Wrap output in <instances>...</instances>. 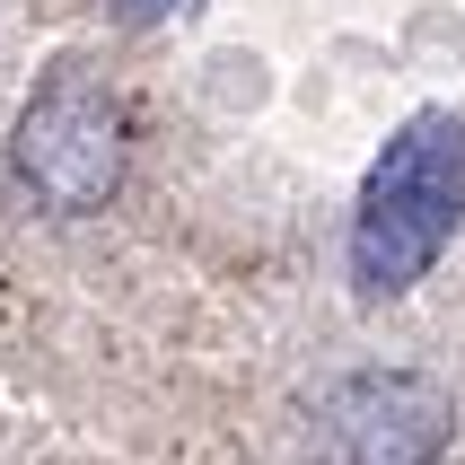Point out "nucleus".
<instances>
[{"label":"nucleus","instance_id":"obj_1","mask_svg":"<svg viewBox=\"0 0 465 465\" xmlns=\"http://www.w3.org/2000/svg\"><path fill=\"white\" fill-rule=\"evenodd\" d=\"M465 220V114L430 105L395 132L351 211V282L361 299H404V290L448 255Z\"/></svg>","mask_w":465,"mask_h":465},{"label":"nucleus","instance_id":"obj_4","mask_svg":"<svg viewBox=\"0 0 465 465\" xmlns=\"http://www.w3.org/2000/svg\"><path fill=\"white\" fill-rule=\"evenodd\" d=\"M167 9H184V0H114V18H124V26H150V18H167Z\"/></svg>","mask_w":465,"mask_h":465},{"label":"nucleus","instance_id":"obj_2","mask_svg":"<svg viewBox=\"0 0 465 465\" xmlns=\"http://www.w3.org/2000/svg\"><path fill=\"white\" fill-rule=\"evenodd\" d=\"M18 184L45 211H97L114 184H124V105L105 97L97 79L62 71L45 97L18 114Z\"/></svg>","mask_w":465,"mask_h":465},{"label":"nucleus","instance_id":"obj_3","mask_svg":"<svg viewBox=\"0 0 465 465\" xmlns=\"http://www.w3.org/2000/svg\"><path fill=\"white\" fill-rule=\"evenodd\" d=\"M448 448V395L413 369L342 378L325 404V457L334 465H430Z\"/></svg>","mask_w":465,"mask_h":465}]
</instances>
